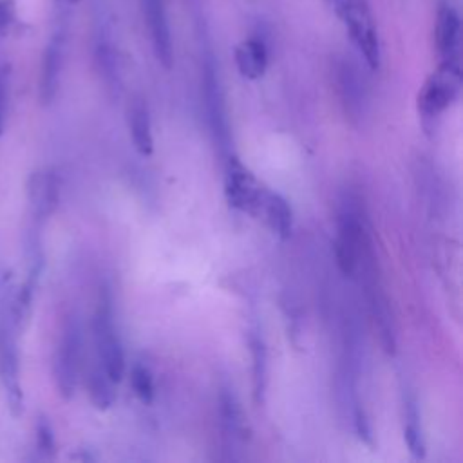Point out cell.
Segmentation results:
<instances>
[{
  "label": "cell",
  "instance_id": "14",
  "mask_svg": "<svg viewBox=\"0 0 463 463\" xmlns=\"http://www.w3.org/2000/svg\"><path fill=\"white\" fill-rule=\"evenodd\" d=\"M219 416H221V425L226 438H230L232 441L246 439L248 436L246 420L230 387H222L219 392Z\"/></svg>",
  "mask_w": 463,
  "mask_h": 463
},
{
  "label": "cell",
  "instance_id": "9",
  "mask_svg": "<svg viewBox=\"0 0 463 463\" xmlns=\"http://www.w3.org/2000/svg\"><path fill=\"white\" fill-rule=\"evenodd\" d=\"M141 4H143L156 58L165 69H170L174 63V51H172V38H170L165 4L163 0H141Z\"/></svg>",
  "mask_w": 463,
  "mask_h": 463
},
{
  "label": "cell",
  "instance_id": "18",
  "mask_svg": "<svg viewBox=\"0 0 463 463\" xmlns=\"http://www.w3.org/2000/svg\"><path fill=\"white\" fill-rule=\"evenodd\" d=\"M87 387H89L90 402L96 409L105 411L114 403V400H116L114 382L109 378V374L105 373V369L99 364L90 367V373L87 378Z\"/></svg>",
  "mask_w": 463,
  "mask_h": 463
},
{
  "label": "cell",
  "instance_id": "22",
  "mask_svg": "<svg viewBox=\"0 0 463 463\" xmlns=\"http://www.w3.org/2000/svg\"><path fill=\"white\" fill-rule=\"evenodd\" d=\"M7 87H9V74L4 65H0V134L5 125V110H7Z\"/></svg>",
  "mask_w": 463,
  "mask_h": 463
},
{
  "label": "cell",
  "instance_id": "10",
  "mask_svg": "<svg viewBox=\"0 0 463 463\" xmlns=\"http://www.w3.org/2000/svg\"><path fill=\"white\" fill-rule=\"evenodd\" d=\"M29 203L36 224H42L56 208L60 199V183L54 172H34L29 179Z\"/></svg>",
  "mask_w": 463,
  "mask_h": 463
},
{
  "label": "cell",
  "instance_id": "15",
  "mask_svg": "<svg viewBox=\"0 0 463 463\" xmlns=\"http://www.w3.org/2000/svg\"><path fill=\"white\" fill-rule=\"evenodd\" d=\"M403 436L412 458L421 459L425 456L423 429H421L418 400L411 391H407L403 396Z\"/></svg>",
  "mask_w": 463,
  "mask_h": 463
},
{
  "label": "cell",
  "instance_id": "4",
  "mask_svg": "<svg viewBox=\"0 0 463 463\" xmlns=\"http://www.w3.org/2000/svg\"><path fill=\"white\" fill-rule=\"evenodd\" d=\"M81 360V327L76 315L63 320L54 353V382L60 396L71 400L76 392Z\"/></svg>",
  "mask_w": 463,
  "mask_h": 463
},
{
  "label": "cell",
  "instance_id": "11",
  "mask_svg": "<svg viewBox=\"0 0 463 463\" xmlns=\"http://www.w3.org/2000/svg\"><path fill=\"white\" fill-rule=\"evenodd\" d=\"M63 51H65L63 33L52 34L43 51L42 71H40V99L43 105H49L58 92L60 74L63 65Z\"/></svg>",
  "mask_w": 463,
  "mask_h": 463
},
{
  "label": "cell",
  "instance_id": "16",
  "mask_svg": "<svg viewBox=\"0 0 463 463\" xmlns=\"http://www.w3.org/2000/svg\"><path fill=\"white\" fill-rule=\"evenodd\" d=\"M128 128L132 136V145L136 152L143 157L154 152V137H152V125L146 105L143 101H134L128 109Z\"/></svg>",
  "mask_w": 463,
  "mask_h": 463
},
{
  "label": "cell",
  "instance_id": "3",
  "mask_svg": "<svg viewBox=\"0 0 463 463\" xmlns=\"http://www.w3.org/2000/svg\"><path fill=\"white\" fill-rule=\"evenodd\" d=\"M92 335H94L98 364L105 369L109 378L114 383H118L125 373V354H123L118 329L114 326L112 304L107 291H103L99 297L94 320H92Z\"/></svg>",
  "mask_w": 463,
  "mask_h": 463
},
{
  "label": "cell",
  "instance_id": "24",
  "mask_svg": "<svg viewBox=\"0 0 463 463\" xmlns=\"http://www.w3.org/2000/svg\"><path fill=\"white\" fill-rule=\"evenodd\" d=\"M60 2H63V4H76L78 0H60Z\"/></svg>",
  "mask_w": 463,
  "mask_h": 463
},
{
  "label": "cell",
  "instance_id": "8",
  "mask_svg": "<svg viewBox=\"0 0 463 463\" xmlns=\"http://www.w3.org/2000/svg\"><path fill=\"white\" fill-rule=\"evenodd\" d=\"M436 47L439 52L441 61L461 63L459 51H461V22L459 14L452 5L441 4L436 13Z\"/></svg>",
  "mask_w": 463,
  "mask_h": 463
},
{
  "label": "cell",
  "instance_id": "21",
  "mask_svg": "<svg viewBox=\"0 0 463 463\" xmlns=\"http://www.w3.org/2000/svg\"><path fill=\"white\" fill-rule=\"evenodd\" d=\"M353 425H354V432L358 434V438H360L364 443L373 445L371 423H369V418H367L364 407L360 405L358 398H354V403H353Z\"/></svg>",
  "mask_w": 463,
  "mask_h": 463
},
{
  "label": "cell",
  "instance_id": "2",
  "mask_svg": "<svg viewBox=\"0 0 463 463\" xmlns=\"http://www.w3.org/2000/svg\"><path fill=\"white\" fill-rule=\"evenodd\" d=\"M16 333L18 329L11 315V300L4 298L0 304V380L5 391L7 407L13 416H20L24 412Z\"/></svg>",
  "mask_w": 463,
  "mask_h": 463
},
{
  "label": "cell",
  "instance_id": "5",
  "mask_svg": "<svg viewBox=\"0 0 463 463\" xmlns=\"http://www.w3.org/2000/svg\"><path fill=\"white\" fill-rule=\"evenodd\" d=\"M461 89V63L439 61L438 69L427 78L420 96L418 109L423 118V125L434 123L436 118L458 98Z\"/></svg>",
  "mask_w": 463,
  "mask_h": 463
},
{
  "label": "cell",
  "instance_id": "1",
  "mask_svg": "<svg viewBox=\"0 0 463 463\" xmlns=\"http://www.w3.org/2000/svg\"><path fill=\"white\" fill-rule=\"evenodd\" d=\"M347 29L365 63L376 71L380 67V40L367 0H326Z\"/></svg>",
  "mask_w": 463,
  "mask_h": 463
},
{
  "label": "cell",
  "instance_id": "7",
  "mask_svg": "<svg viewBox=\"0 0 463 463\" xmlns=\"http://www.w3.org/2000/svg\"><path fill=\"white\" fill-rule=\"evenodd\" d=\"M203 89H204V103L208 112L210 128L213 132L215 143L224 152L230 146V132H228V119L224 110V98L219 85V78L212 61H206L204 74H203Z\"/></svg>",
  "mask_w": 463,
  "mask_h": 463
},
{
  "label": "cell",
  "instance_id": "19",
  "mask_svg": "<svg viewBox=\"0 0 463 463\" xmlns=\"http://www.w3.org/2000/svg\"><path fill=\"white\" fill-rule=\"evenodd\" d=\"M130 383L132 389L136 392V396L143 402V403H152L154 396H156V387H154V378L152 373L148 371V367L136 364L130 371Z\"/></svg>",
  "mask_w": 463,
  "mask_h": 463
},
{
  "label": "cell",
  "instance_id": "13",
  "mask_svg": "<svg viewBox=\"0 0 463 463\" xmlns=\"http://www.w3.org/2000/svg\"><path fill=\"white\" fill-rule=\"evenodd\" d=\"M235 63L239 72L248 80H259L268 67V49L264 42L250 38L235 47Z\"/></svg>",
  "mask_w": 463,
  "mask_h": 463
},
{
  "label": "cell",
  "instance_id": "23",
  "mask_svg": "<svg viewBox=\"0 0 463 463\" xmlns=\"http://www.w3.org/2000/svg\"><path fill=\"white\" fill-rule=\"evenodd\" d=\"M16 20L13 0H0V33L7 31Z\"/></svg>",
  "mask_w": 463,
  "mask_h": 463
},
{
  "label": "cell",
  "instance_id": "12",
  "mask_svg": "<svg viewBox=\"0 0 463 463\" xmlns=\"http://www.w3.org/2000/svg\"><path fill=\"white\" fill-rule=\"evenodd\" d=\"M260 213L264 215L268 226L279 239L286 241L291 235L293 212H291L289 203L280 194L266 190L262 206H260Z\"/></svg>",
  "mask_w": 463,
  "mask_h": 463
},
{
  "label": "cell",
  "instance_id": "20",
  "mask_svg": "<svg viewBox=\"0 0 463 463\" xmlns=\"http://www.w3.org/2000/svg\"><path fill=\"white\" fill-rule=\"evenodd\" d=\"M34 432H36V447H38V452H40L43 458H52V456H54V450H56V439H54L52 425H51V421H49L45 416H40V418L36 420Z\"/></svg>",
  "mask_w": 463,
  "mask_h": 463
},
{
  "label": "cell",
  "instance_id": "6",
  "mask_svg": "<svg viewBox=\"0 0 463 463\" xmlns=\"http://www.w3.org/2000/svg\"><path fill=\"white\" fill-rule=\"evenodd\" d=\"M266 188L255 179V175L235 157L230 156L224 170V195L235 210L259 215Z\"/></svg>",
  "mask_w": 463,
  "mask_h": 463
},
{
  "label": "cell",
  "instance_id": "17",
  "mask_svg": "<svg viewBox=\"0 0 463 463\" xmlns=\"http://www.w3.org/2000/svg\"><path fill=\"white\" fill-rule=\"evenodd\" d=\"M250 353H251L253 396H255V402L260 405L264 402L266 387H268V351L259 329H253L250 335Z\"/></svg>",
  "mask_w": 463,
  "mask_h": 463
}]
</instances>
